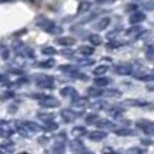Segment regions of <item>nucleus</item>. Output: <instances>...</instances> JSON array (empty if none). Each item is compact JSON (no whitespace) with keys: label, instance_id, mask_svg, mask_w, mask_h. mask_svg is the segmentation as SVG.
Masks as SVG:
<instances>
[{"label":"nucleus","instance_id":"1","mask_svg":"<svg viewBox=\"0 0 154 154\" xmlns=\"http://www.w3.org/2000/svg\"><path fill=\"white\" fill-rule=\"evenodd\" d=\"M142 19H143V15H137V16H134V17H133V22H137V20H142Z\"/></svg>","mask_w":154,"mask_h":154},{"label":"nucleus","instance_id":"2","mask_svg":"<svg viewBox=\"0 0 154 154\" xmlns=\"http://www.w3.org/2000/svg\"><path fill=\"white\" fill-rule=\"evenodd\" d=\"M153 90H154V88H153Z\"/></svg>","mask_w":154,"mask_h":154}]
</instances>
